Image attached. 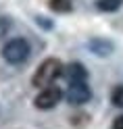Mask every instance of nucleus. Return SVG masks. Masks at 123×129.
<instances>
[{"label":"nucleus","mask_w":123,"mask_h":129,"mask_svg":"<svg viewBox=\"0 0 123 129\" xmlns=\"http://www.w3.org/2000/svg\"><path fill=\"white\" fill-rule=\"evenodd\" d=\"M61 98H63V92L59 90V87H56V85H48V87H44V90L38 94L36 106L42 108V110H48V108L56 106V104L61 102Z\"/></svg>","instance_id":"3"},{"label":"nucleus","mask_w":123,"mask_h":129,"mask_svg":"<svg viewBox=\"0 0 123 129\" xmlns=\"http://www.w3.org/2000/svg\"><path fill=\"white\" fill-rule=\"evenodd\" d=\"M90 96H92V92H90V87L86 85V81L71 83L69 90H67V100L71 104H84V102L90 100Z\"/></svg>","instance_id":"4"},{"label":"nucleus","mask_w":123,"mask_h":129,"mask_svg":"<svg viewBox=\"0 0 123 129\" xmlns=\"http://www.w3.org/2000/svg\"><path fill=\"white\" fill-rule=\"evenodd\" d=\"M121 2L123 0H96V6L100 11H104V13H113V11H117L121 6Z\"/></svg>","instance_id":"8"},{"label":"nucleus","mask_w":123,"mask_h":129,"mask_svg":"<svg viewBox=\"0 0 123 129\" xmlns=\"http://www.w3.org/2000/svg\"><path fill=\"white\" fill-rule=\"evenodd\" d=\"M63 62L59 58H46L42 64L38 67V71L34 73V77H31V83H34L36 87H48L56 77L63 75Z\"/></svg>","instance_id":"1"},{"label":"nucleus","mask_w":123,"mask_h":129,"mask_svg":"<svg viewBox=\"0 0 123 129\" xmlns=\"http://www.w3.org/2000/svg\"><path fill=\"white\" fill-rule=\"evenodd\" d=\"M2 54H4V60H9L11 64H21L29 58V44L23 38H15L4 46Z\"/></svg>","instance_id":"2"},{"label":"nucleus","mask_w":123,"mask_h":129,"mask_svg":"<svg viewBox=\"0 0 123 129\" xmlns=\"http://www.w3.org/2000/svg\"><path fill=\"white\" fill-rule=\"evenodd\" d=\"M113 129H123V115L113 121Z\"/></svg>","instance_id":"10"},{"label":"nucleus","mask_w":123,"mask_h":129,"mask_svg":"<svg viewBox=\"0 0 123 129\" xmlns=\"http://www.w3.org/2000/svg\"><path fill=\"white\" fill-rule=\"evenodd\" d=\"M90 48H92V52L100 54V56L111 54V50H113L111 42H104V40H92V42H90Z\"/></svg>","instance_id":"6"},{"label":"nucleus","mask_w":123,"mask_h":129,"mask_svg":"<svg viewBox=\"0 0 123 129\" xmlns=\"http://www.w3.org/2000/svg\"><path fill=\"white\" fill-rule=\"evenodd\" d=\"M63 75H65V79L69 83H81V81L88 79V71L84 69L81 62H71V64H67L63 69Z\"/></svg>","instance_id":"5"},{"label":"nucleus","mask_w":123,"mask_h":129,"mask_svg":"<svg viewBox=\"0 0 123 129\" xmlns=\"http://www.w3.org/2000/svg\"><path fill=\"white\" fill-rule=\"evenodd\" d=\"M48 6L54 13H69L73 11V2L71 0H48Z\"/></svg>","instance_id":"7"},{"label":"nucleus","mask_w":123,"mask_h":129,"mask_svg":"<svg viewBox=\"0 0 123 129\" xmlns=\"http://www.w3.org/2000/svg\"><path fill=\"white\" fill-rule=\"evenodd\" d=\"M111 102L115 104V106L123 108V85H117V87L113 90V94H111Z\"/></svg>","instance_id":"9"}]
</instances>
